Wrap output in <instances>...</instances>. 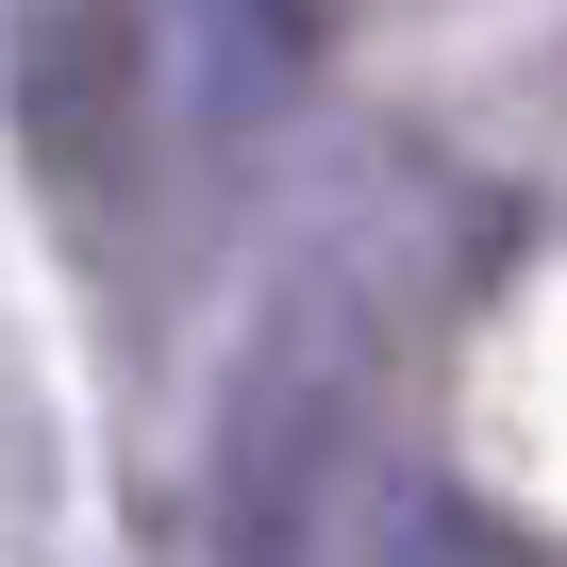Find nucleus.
I'll return each instance as SVG.
<instances>
[{
	"label": "nucleus",
	"mask_w": 567,
	"mask_h": 567,
	"mask_svg": "<svg viewBox=\"0 0 567 567\" xmlns=\"http://www.w3.org/2000/svg\"><path fill=\"white\" fill-rule=\"evenodd\" d=\"M351 434H368V301L334 267H301L250 318L200 451V567H334L351 517Z\"/></svg>",
	"instance_id": "1"
},
{
	"label": "nucleus",
	"mask_w": 567,
	"mask_h": 567,
	"mask_svg": "<svg viewBox=\"0 0 567 567\" xmlns=\"http://www.w3.org/2000/svg\"><path fill=\"white\" fill-rule=\"evenodd\" d=\"M134 34H151V68H167V101L200 134L284 117V84H301V51H318L301 0H134Z\"/></svg>",
	"instance_id": "2"
}]
</instances>
